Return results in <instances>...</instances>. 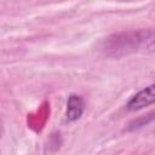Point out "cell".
Wrapping results in <instances>:
<instances>
[{"label": "cell", "instance_id": "cell-1", "mask_svg": "<svg viewBox=\"0 0 155 155\" xmlns=\"http://www.w3.org/2000/svg\"><path fill=\"white\" fill-rule=\"evenodd\" d=\"M145 46L148 50H155V33L150 30L127 31L111 35L107 39L104 50L111 56H122Z\"/></svg>", "mask_w": 155, "mask_h": 155}, {"label": "cell", "instance_id": "cell-4", "mask_svg": "<svg viewBox=\"0 0 155 155\" xmlns=\"http://www.w3.org/2000/svg\"><path fill=\"white\" fill-rule=\"evenodd\" d=\"M154 119H155V113L149 114V115H147L145 117H140V119H138V120L133 121L132 124H130V128H128V130H134V128L142 127V126H144V125L149 124V122H150L151 120H154Z\"/></svg>", "mask_w": 155, "mask_h": 155}, {"label": "cell", "instance_id": "cell-2", "mask_svg": "<svg viewBox=\"0 0 155 155\" xmlns=\"http://www.w3.org/2000/svg\"><path fill=\"white\" fill-rule=\"evenodd\" d=\"M154 103H155V82L142 88L136 94H133L128 99L126 108L130 111H138Z\"/></svg>", "mask_w": 155, "mask_h": 155}, {"label": "cell", "instance_id": "cell-3", "mask_svg": "<svg viewBox=\"0 0 155 155\" xmlns=\"http://www.w3.org/2000/svg\"><path fill=\"white\" fill-rule=\"evenodd\" d=\"M85 99L75 93L69 94L67 101V109H65V120L68 122H75L78 121L84 111H85Z\"/></svg>", "mask_w": 155, "mask_h": 155}]
</instances>
